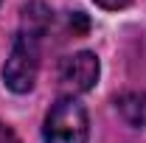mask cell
<instances>
[{
  "mask_svg": "<svg viewBox=\"0 0 146 143\" xmlns=\"http://www.w3.org/2000/svg\"><path fill=\"white\" fill-rule=\"evenodd\" d=\"M87 132H90L87 109L73 95L59 98L45 115V126H42L45 143H87Z\"/></svg>",
  "mask_w": 146,
  "mask_h": 143,
  "instance_id": "obj_1",
  "label": "cell"
},
{
  "mask_svg": "<svg viewBox=\"0 0 146 143\" xmlns=\"http://www.w3.org/2000/svg\"><path fill=\"white\" fill-rule=\"evenodd\" d=\"M39 42L42 39L17 34L14 45H11V54H9L6 65H3V81L17 95L34 90L36 73H39Z\"/></svg>",
  "mask_w": 146,
  "mask_h": 143,
  "instance_id": "obj_2",
  "label": "cell"
},
{
  "mask_svg": "<svg viewBox=\"0 0 146 143\" xmlns=\"http://www.w3.org/2000/svg\"><path fill=\"white\" fill-rule=\"evenodd\" d=\"M98 73H101V65H98V56L96 54H90V51L70 54L59 62V87L65 90L68 95L87 93V90L96 87Z\"/></svg>",
  "mask_w": 146,
  "mask_h": 143,
  "instance_id": "obj_3",
  "label": "cell"
},
{
  "mask_svg": "<svg viewBox=\"0 0 146 143\" xmlns=\"http://www.w3.org/2000/svg\"><path fill=\"white\" fill-rule=\"evenodd\" d=\"M51 23H54V11H51L45 3L31 0V3H25V6L20 9V31H17V34L42 39V36L48 34Z\"/></svg>",
  "mask_w": 146,
  "mask_h": 143,
  "instance_id": "obj_4",
  "label": "cell"
},
{
  "mask_svg": "<svg viewBox=\"0 0 146 143\" xmlns=\"http://www.w3.org/2000/svg\"><path fill=\"white\" fill-rule=\"evenodd\" d=\"M115 104L129 126L146 129V93H124Z\"/></svg>",
  "mask_w": 146,
  "mask_h": 143,
  "instance_id": "obj_5",
  "label": "cell"
},
{
  "mask_svg": "<svg viewBox=\"0 0 146 143\" xmlns=\"http://www.w3.org/2000/svg\"><path fill=\"white\" fill-rule=\"evenodd\" d=\"M0 143H20L17 132H14L9 124H3V121H0Z\"/></svg>",
  "mask_w": 146,
  "mask_h": 143,
  "instance_id": "obj_6",
  "label": "cell"
},
{
  "mask_svg": "<svg viewBox=\"0 0 146 143\" xmlns=\"http://www.w3.org/2000/svg\"><path fill=\"white\" fill-rule=\"evenodd\" d=\"M101 9H110V11H118V9H124V6H129V0H96Z\"/></svg>",
  "mask_w": 146,
  "mask_h": 143,
  "instance_id": "obj_7",
  "label": "cell"
}]
</instances>
